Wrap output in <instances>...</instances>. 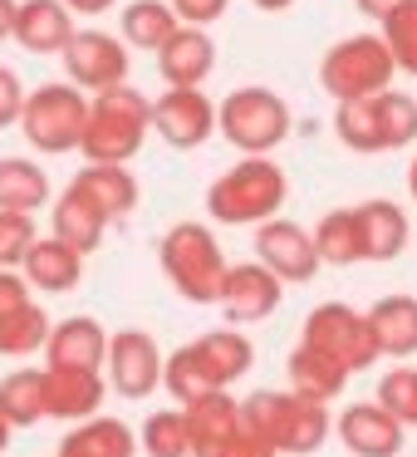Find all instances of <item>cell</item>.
Here are the masks:
<instances>
[{
	"mask_svg": "<svg viewBox=\"0 0 417 457\" xmlns=\"http://www.w3.org/2000/svg\"><path fill=\"white\" fill-rule=\"evenodd\" d=\"M158 266L168 286L177 290L187 305H221V286H226V251H221L217 231L207 221H177L168 237L158 241Z\"/></svg>",
	"mask_w": 417,
	"mask_h": 457,
	"instance_id": "6da1fadb",
	"label": "cell"
},
{
	"mask_svg": "<svg viewBox=\"0 0 417 457\" xmlns=\"http://www.w3.org/2000/svg\"><path fill=\"white\" fill-rule=\"evenodd\" d=\"M290 197V178L270 158H241L207 187V212L221 227H266Z\"/></svg>",
	"mask_w": 417,
	"mask_h": 457,
	"instance_id": "7a4b0ae2",
	"label": "cell"
},
{
	"mask_svg": "<svg viewBox=\"0 0 417 457\" xmlns=\"http://www.w3.org/2000/svg\"><path fill=\"white\" fill-rule=\"evenodd\" d=\"M241 423L256 437H266L280 457H309L324 447L329 437V403H315V398L299 394H280V388H260L241 403Z\"/></svg>",
	"mask_w": 417,
	"mask_h": 457,
	"instance_id": "3957f363",
	"label": "cell"
},
{
	"mask_svg": "<svg viewBox=\"0 0 417 457\" xmlns=\"http://www.w3.org/2000/svg\"><path fill=\"white\" fill-rule=\"evenodd\" d=\"M152 133V99L138 84H119L109 94H94L89 129H84V162H123L138 158Z\"/></svg>",
	"mask_w": 417,
	"mask_h": 457,
	"instance_id": "277c9868",
	"label": "cell"
},
{
	"mask_svg": "<svg viewBox=\"0 0 417 457\" xmlns=\"http://www.w3.org/2000/svg\"><path fill=\"white\" fill-rule=\"evenodd\" d=\"M393 50H388L383 35L364 30L348 35V40L329 45L324 60H319V89L339 104H358V99H378V94L393 89Z\"/></svg>",
	"mask_w": 417,
	"mask_h": 457,
	"instance_id": "5b68a950",
	"label": "cell"
},
{
	"mask_svg": "<svg viewBox=\"0 0 417 457\" xmlns=\"http://www.w3.org/2000/svg\"><path fill=\"white\" fill-rule=\"evenodd\" d=\"M290 104L275 89H236L217 104V133L241 153V158H270L290 138Z\"/></svg>",
	"mask_w": 417,
	"mask_h": 457,
	"instance_id": "8992f818",
	"label": "cell"
},
{
	"mask_svg": "<svg viewBox=\"0 0 417 457\" xmlns=\"http://www.w3.org/2000/svg\"><path fill=\"white\" fill-rule=\"evenodd\" d=\"M89 94L74 84H40L30 89L20 113V133L35 153H79L84 148V129H89Z\"/></svg>",
	"mask_w": 417,
	"mask_h": 457,
	"instance_id": "52a82bcc",
	"label": "cell"
},
{
	"mask_svg": "<svg viewBox=\"0 0 417 457\" xmlns=\"http://www.w3.org/2000/svg\"><path fill=\"white\" fill-rule=\"evenodd\" d=\"M299 345L329 354L348 374H364V369H373V359H383L373 345V329H368V310H354L344 300H324V305L309 310L305 329H299Z\"/></svg>",
	"mask_w": 417,
	"mask_h": 457,
	"instance_id": "ba28073f",
	"label": "cell"
},
{
	"mask_svg": "<svg viewBox=\"0 0 417 457\" xmlns=\"http://www.w3.org/2000/svg\"><path fill=\"white\" fill-rule=\"evenodd\" d=\"M128 45H123V35H109V30H79L70 40V50H64V70H70V84L74 89H84L94 99V94H109L119 89V84H128Z\"/></svg>",
	"mask_w": 417,
	"mask_h": 457,
	"instance_id": "9c48e42d",
	"label": "cell"
},
{
	"mask_svg": "<svg viewBox=\"0 0 417 457\" xmlns=\"http://www.w3.org/2000/svg\"><path fill=\"white\" fill-rule=\"evenodd\" d=\"M109 388L119 398H152L162 388V369L168 354L158 349V339L148 329H119L109 339Z\"/></svg>",
	"mask_w": 417,
	"mask_h": 457,
	"instance_id": "30bf717a",
	"label": "cell"
},
{
	"mask_svg": "<svg viewBox=\"0 0 417 457\" xmlns=\"http://www.w3.org/2000/svg\"><path fill=\"white\" fill-rule=\"evenodd\" d=\"M256 261L266 270H275L285 286H309V280L319 276V246H315V231H305L299 221H266V227H256Z\"/></svg>",
	"mask_w": 417,
	"mask_h": 457,
	"instance_id": "8fae6325",
	"label": "cell"
},
{
	"mask_svg": "<svg viewBox=\"0 0 417 457\" xmlns=\"http://www.w3.org/2000/svg\"><path fill=\"white\" fill-rule=\"evenodd\" d=\"M152 133L177 153L201 148L217 133V104L201 89H162L152 99Z\"/></svg>",
	"mask_w": 417,
	"mask_h": 457,
	"instance_id": "7c38bea8",
	"label": "cell"
},
{
	"mask_svg": "<svg viewBox=\"0 0 417 457\" xmlns=\"http://www.w3.org/2000/svg\"><path fill=\"white\" fill-rule=\"evenodd\" d=\"M280 295H285V280L275 270H266L260 261H241V266L226 270V286H221V315L236 329L260 325L280 310Z\"/></svg>",
	"mask_w": 417,
	"mask_h": 457,
	"instance_id": "4fadbf2b",
	"label": "cell"
},
{
	"mask_svg": "<svg viewBox=\"0 0 417 457\" xmlns=\"http://www.w3.org/2000/svg\"><path fill=\"white\" fill-rule=\"evenodd\" d=\"M109 398V374L103 369H45V413L60 423H89L99 418Z\"/></svg>",
	"mask_w": 417,
	"mask_h": 457,
	"instance_id": "5bb4252c",
	"label": "cell"
},
{
	"mask_svg": "<svg viewBox=\"0 0 417 457\" xmlns=\"http://www.w3.org/2000/svg\"><path fill=\"white\" fill-rule=\"evenodd\" d=\"M334 433L354 457H397L407 443V428L383 403H348L334 418Z\"/></svg>",
	"mask_w": 417,
	"mask_h": 457,
	"instance_id": "9a60e30c",
	"label": "cell"
},
{
	"mask_svg": "<svg viewBox=\"0 0 417 457\" xmlns=\"http://www.w3.org/2000/svg\"><path fill=\"white\" fill-rule=\"evenodd\" d=\"M109 329L89 315L54 320V335L45 345V369H103L109 364Z\"/></svg>",
	"mask_w": 417,
	"mask_h": 457,
	"instance_id": "2e32d148",
	"label": "cell"
},
{
	"mask_svg": "<svg viewBox=\"0 0 417 457\" xmlns=\"http://www.w3.org/2000/svg\"><path fill=\"white\" fill-rule=\"evenodd\" d=\"M211 70H217V45H211L207 30L182 25V30L158 50V74H162L168 89H201Z\"/></svg>",
	"mask_w": 417,
	"mask_h": 457,
	"instance_id": "e0dca14e",
	"label": "cell"
},
{
	"mask_svg": "<svg viewBox=\"0 0 417 457\" xmlns=\"http://www.w3.org/2000/svg\"><path fill=\"white\" fill-rule=\"evenodd\" d=\"M79 35L74 11L64 0H20V21H15V40L30 54H64L70 40Z\"/></svg>",
	"mask_w": 417,
	"mask_h": 457,
	"instance_id": "ac0fdd59",
	"label": "cell"
},
{
	"mask_svg": "<svg viewBox=\"0 0 417 457\" xmlns=\"http://www.w3.org/2000/svg\"><path fill=\"white\" fill-rule=\"evenodd\" d=\"M192 354H197V364L207 369L211 388H221V394H226L236 378L250 374V359H256V349H250V339L241 335L236 325H221V329H207V335L192 339Z\"/></svg>",
	"mask_w": 417,
	"mask_h": 457,
	"instance_id": "d6986e66",
	"label": "cell"
},
{
	"mask_svg": "<svg viewBox=\"0 0 417 457\" xmlns=\"http://www.w3.org/2000/svg\"><path fill=\"white\" fill-rule=\"evenodd\" d=\"M187 423H192V457H221L226 443L241 433V403L231 394H207L187 408Z\"/></svg>",
	"mask_w": 417,
	"mask_h": 457,
	"instance_id": "ffe728a7",
	"label": "cell"
},
{
	"mask_svg": "<svg viewBox=\"0 0 417 457\" xmlns=\"http://www.w3.org/2000/svg\"><path fill=\"white\" fill-rule=\"evenodd\" d=\"M368 329L383 359H413L417 354V295H383L368 310Z\"/></svg>",
	"mask_w": 417,
	"mask_h": 457,
	"instance_id": "44dd1931",
	"label": "cell"
},
{
	"mask_svg": "<svg viewBox=\"0 0 417 457\" xmlns=\"http://www.w3.org/2000/svg\"><path fill=\"white\" fill-rule=\"evenodd\" d=\"M54 237L64 241V246H74L79 256H94V251L103 246V237H109V217L99 212V202H89L79 187H64L60 202H54Z\"/></svg>",
	"mask_w": 417,
	"mask_h": 457,
	"instance_id": "7402d4cb",
	"label": "cell"
},
{
	"mask_svg": "<svg viewBox=\"0 0 417 457\" xmlns=\"http://www.w3.org/2000/svg\"><path fill=\"white\" fill-rule=\"evenodd\" d=\"M54 457H138V433H133L123 418H89V423H74L60 437V453Z\"/></svg>",
	"mask_w": 417,
	"mask_h": 457,
	"instance_id": "603a6c76",
	"label": "cell"
},
{
	"mask_svg": "<svg viewBox=\"0 0 417 457\" xmlns=\"http://www.w3.org/2000/svg\"><path fill=\"white\" fill-rule=\"evenodd\" d=\"M20 276L30 280L35 290H45V295H70V290L84 280V256L74 246H64L60 237H50V241L40 237L35 251L25 256Z\"/></svg>",
	"mask_w": 417,
	"mask_h": 457,
	"instance_id": "cb8c5ba5",
	"label": "cell"
},
{
	"mask_svg": "<svg viewBox=\"0 0 417 457\" xmlns=\"http://www.w3.org/2000/svg\"><path fill=\"white\" fill-rule=\"evenodd\" d=\"M74 187L89 202H99V212L109 221L128 217V212L138 207V178H133L123 162H84V168L74 172Z\"/></svg>",
	"mask_w": 417,
	"mask_h": 457,
	"instance_id": "d4e9b609",
	"label": "cell"
},
{
	"mask_svg": "<svg viewBox=\"0 0 417 457\" xmlns=\"http://www.w3.org/2000/svg\"><path fill=\"white\" fill-rule=\"evenodd\" d=\"M358 227H364V251L368 261H397L407 251V212L388 197H373V202H358Z\"/></svg>",
	"mask_w": 417,
	"mask_h": 457,
	"instance_id": "484cf974",
	"label": "cell"
},
{
	"mask_svg": "<svg viewBox=\"0 0 417 457\" xmlns=\"http://www.w3.org/2000/svg\"><path fill=\"white\" fill-rule=\"evenodd\" d=\"M285 374H290V394L315 398V403L339 398V394H344V384H348V369L334 364L329 354H319V349H309V345H295V349H290Z\"/></svg>",
	"mask_w": 417,
	"mask_h": 457,
	"instance_id": "4316f807",
	"label": "cell"
},
{
	"mask_svg": "<svg viewBox=\"0 0 417 457\" xmlns=\"http://www.w3.org/2000/svg\"><path fill=\"white\" fill-rule=\"evenodd\" d=\"M54 202V187H50V172L30 158H0V212H35Z\"/></svg>",
	"mask_w": 417,
	"mask_h": 457,
	"instance_id": "83f0119b",
	"label": "cell"
},
{
	"mask_svg": "<svg viewBox=\"0 0 417 457\" xmlns=\"http://www.w3.org/2000/svg\"><path fill=\"white\" fill-rule=\"evenodd\" d=\"M315 246H319V261H324V266H358V261H368L364 227H358V207L324 212L319 227H315Z\"/></svg>",
	"mask_w": 417,
	"mask_h": 457,
	"instance_id": "f1b7e54d",
	"label": "cell"
},
{
	"mask_svg": "<svg viewBox=\"0 0 417 457\" xmlns=\"http://www.w3.org/2000/svg\"><path fill=\"white\" fill-rule=\"evenodd\" d=\"M0 413H5V423L11 428H35L45 413V369H11V374L0 378Z\"/></svg>",
	"mask_w": 417,
	"mask_h": 457,
	"instance_id": "f546056e",
	"label": "cell"
},
{
	"mask_svg": "<svg viewBox=\"0 0 417 457\" xmlns=\"http://www.w3.org/2000/svg\"><path fill=\"white\" fill-rule=\"evenodd\" d=\"M119 30H123V45H138V50L158 54L162 45L182 30V25H177V11L162 5V0H133V5H123Z\"/></svg>",
	"mask_w": 417,
	"mask_h": 457,
	"instance_id": "4dcf8cb0",
	"label": "cell"
},
{
	"mask_svg": "<svg viewBox=\"0 0 417 457\" xmlns=\"http://www.w3.org/2000/svg\"><path fill=\"white\" fill-rule=\"evenodd\" d=\"M54 335V320L45 315L40 305H20L11 310V315L0 320V354L5 359H30V354H45V345H50Z\"/></svg>",
	"mask_w": 417,
	"mask_h": 457,
	"instance_id": "1f68e13d",
	"label": "cell"
},
{
	"mask_svg": "<svg viewBox=\"0 0 417 457\" xmlns=\"http://www.w3.org/2000/svg\"><path fill=\"white\" fill-rule=\"evenodd\" d=\"M143 453L148 457H192V423H187V408H152L143 418V433H138Z\"/></svg>",
	"mask_w": 417,
	"mask_h": 457,
	"instance_id": "d6a6232c",
	"label": "cell"
},
{
	"mask_svg": "<svg viewBox=\"0 0 417 457\" xmlns=\"http://www.w3.org/2000/svg\"><path fill=\"white\" fill-rule=\"evenodd\" d=\"M334 138L344 143L348 153H388L383 119H378V99L339 104V113H334Z\"/></svg>",
	"mask_w": 417,
	"mask_h": 457,
	"instance_id": "836d02e7",
	"label": "cell"
},
{
	"mask_svg": "<svg viewBox=\"0 0 417 457\" xmlns=\"http://www.w3.org/2000/svg\"><path fill=\"white\" fill-rule=\"evenodd\" d=\"M162 388L177 398V408H192L197 398L221 394V388H211V378H207V369L197 364L192 345H182V349H172V354H168V369H162Z\"/></svg>",
	"mask_w": 417,
	"mask_h": 457,
	"instance_id": "e575fe53",
	"label": "cell"
},
{
	"mask_svg": "<svg viewBox=\"0 0 417 457\" xmlns=\"http://www.w3.org/2000/svg\"><path fill=\"white\" fill-rule=\"evenodd\" d=\"M373 403H383L388 413L397 418L403 428H417V369L413 364H397L378 378V394Z\"/></svg>",
	"mask_w": 417,
	"mask_h": 457,
	"instance_id": "d590c367",
	"label": "cell"
},
{
	"mask_svg": "<svg viewBox=\"0 0 417 457\" xmlns=\"http://www.w3.org/2000/svg\"><path fill=\"white\" fill-rule=\"evenodd\" d=\"M378 119H383V138H388V153L407 148L417 138V99L403 89H388L378 94Z\"/></svg>",
	"mask_w": 417,
	"mask_h": 457,
	"instance_id": "8d00e7d4",
	"label": "cell"
},
{
	"mask_svg": "<svg viewBox=\"0 0 417 457\" xmlns=\"http://www.w3.org/2000/svg\"><path fill=\"white\" fill-rule=\"evenodd\" d=\"M40 241V227L25 212H0V270H20Z\"/></svg>",
	"mask_w": 417,
	"mask_h": 457,
	"instance_id": "74e56055",
	"label": "cell"
},
{
	"mask_svg": "<svg viewBox=\"0 0 417 457\" xmlns=\"http://www.w3.org/2000/svg\"><path fill=\"white\" fill-rule=\"evenodd\" d=\"M388 40V50H393V64L397 74H413L417 79V5H407V11H397L393 21L378 30Z\"/></svg>",
	"mask_w": 417,
	"mask_h": 457,
	"instance_id": "f35d334b",
	"label": "cell"
},
{
	"mask_svg": "<svg viewBox=\"0 0 417 457\" xmlns=\"http://www.w3.org/2000/svg\"><path fill=\"white\" fill-rule=\"evenodd\" d=\"M172 11H177V25L207 30V25H217L231 11V0H172Z\"/></svg>",
	"mask_w": 417,
	"mask_h": 457,
	"instance_id": "ab89813d",
	"label": "cell"
},
{
	"mask_svg": "<svg viewBox=\"0 0 417 457\" xmlns=\"http://www.w3.org/2000/svg\"><path fill=\"white\" fill-rule=\"evenodd\" d=\"M25 99H30V94H25L20 74L0 64V129H11V123H20V113H25Z\"/></svg>",
	"mask_w": 417,
	"mask_h": 457,
	"instance_id": "60d3db41",
	"label": "cell"
},
{
	"mask_svg": "<svg viewBox=\"0 0 417 457\" xmlns=\"http://www.w3.org/2000/svg\"><path fill=\"white\" fill-rule=\"evenodd\" d=\"M20 305H30V280L20 270H0V320Z\"/></svg>",
	"mask_w": 417,
	"mask_h": 457,
	"instance_id": "b9f144b4",
	"label": "cell"
},
{
	"mask_svg": "<svg viewBox=\"0 0 417 457\" xmlns=\"http://www.w3.org/2000/svg\"><path fill=\"white\" fill-rule=\"evenodd\" d=\"M221 457H280V453L266 443V437H256V433H250V428H241V433L226 443V453H221Z\"/></svg>",
	"mask_w": 417,
	"mask_h": 457,
	"instance_id": "7bdbcfd3",
	"label": "cell"
},
{
	"mask_svg": "<svg viewBox=\"0 0 417 457\" xmlns=\"http://www.w3.org/2000/svg\"><path fill=\"white\" fill-rule=\"evenodd\" d=\"M358 15H368V21H378V30H383L388 21H393L397 11H407V5H417V0H354Z\"/></svg>",
	"mask_w": 417,
	"mask_h": 457,
	"instance_id": "ee69618b",
	"label": "cell"
},
{
	"mask_svg": "<svg viewBox=\"0 0 417 457\" xmlns=\"http://www.w3.org/2000/svg\"><path fill=\"white\" fill-rule=\"evenodd\" d=\"M15 21H20V0H0V40H15Z\"/></svg>",
	"mask_w": 417,
	"mask_h": 457,
	"instance_id": "f6af8a7d",
	"label": "cell"
},
{
	"mask_svg": "<svg viewBox=\"0 0 417 457\" xmlns=\"http://www.w3.org/2000/svg\"><path fill=\"white\" fill-rule=\"evenodd\" d=\"M64 5H70L74 15H103V11H113L119 0H64Z\"/></svg>",
	"mask_w": 417,
	"mask_h": 457,
	"instance_id": "bcb514c9",
	"label": "cell"
},
{
	"mask_svg": "<svg viewBox=\"0 0 417 457\" xmlns=\"http://www.w3.org/2000/svg\"><path fill=\"white\" fill-rule=\"evenodd\" d=\"M250 5H256V11H266V15H280V11H290L295 0H250Z\"/></svg>",
	"mask_w": 417,
	"mask_h": 457,
	"instance_id": "7dc6e473",
	"label": "cell"
},
{
	"mask_svg": "<svg viewBox=\"0 0 417 457\" xmlns=\"http://www.w3.org/2000/svg\"><path fill=\"white\" fill-rule=\"evenodd\" d=\"M11 433H15V428L5 423V413H0V453H5V447H11Z\"/></svg>",
	"mask_w": 417,
	"mask_h": 457,
	"instance_id": "c3c4849f",
	"label": "cell"
},
{
	"mask_svg": "<svg viewBox=\"0 0 417 457\" xmlns=\"http://www.w3.org/2000/svg\"><path fill=\"white\" fill-rule=\"evenodd\" d=\"M407 192H413V202H417V158H413V168H407Z\"/></svg>",
	"mask_w": 417,
	"mask_h": 457,
	"instance_id": "681fc988",
	"label": "cell"
}]
</instances>
